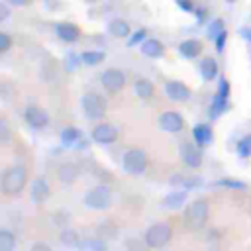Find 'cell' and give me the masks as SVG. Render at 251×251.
Returning <instances> with one entry per match:
<instances>
[{
	"instance_id": "b9f144b4",
	"label": "cell",
	"mask_w": 251,
	"mask_h": 251,
	"mask_svg": "<svg viewBox=\"0 0 251 251\" xmlns=\"http://www.w3.org/2000/svg\"><path fill=\"white\" fill-rule=\"evenodd\" d=\"M8 4H12V6H25L29 0H6Z\"/></svg>"
},
{
	"instance_id": "9a60e30c",
	"label": "cell",
	"mask_w": 251,
	"mask_h": 251,
	"mask_svg": "<svg viewBox=\"0 0 251 251\" xmlns=\"http://www.w3.org/2000/svg\"><path fill=\"white\" fill-rule=\"evenodd\" d=\"M141 53L145 55V57H151V59H159V57H163V53H165V45L159 41V39H145L143 43H141Z\"/></svg>"
},
{
	"instance_id": "8d00e7d4",
	"label": "cell",
	"mask_w": 251,
	"mask_h": 251,
	"mask_svg": "<svg viewBox=\"0 0 251 251\" xmlns=\"http://www.w3.org/2000/svg\"><path fill=\"white\" fill-rule=\"evenodd\" d=\"M176 4H178V8L184 10V12H194V6H192L190 0H176Z\"/></svg>"
},
{
	"instance_id": "277c9868",
	"label": "cell",
	"mask_w": 251,
	"mask_h": 251,
	"mask_svg": "<svg viewBox=\"0 0 251 251\" xmlns=\"http://www.w3.org/2000/svg\"><path fill=\"white\" fill-rule=\"evenodd\" d=\"M122 167L127 175H141L147 169V155L143 149H127L122 157Z\"/></svg>"
},
{
	"instance_id": "60d3db41",
	"label": "cell",
	"mask_w": 251,
	"mask_h": 251,
	"mask_svg": "<svg viewBox=\"0 0 251 251\" xmlns=\"http://www.w3.org/2000/svg\"><path fill=\"white\" fill-rule=\"evenodd\" d=\"M196 12V20L202 24L204 20H206V10H202V8H198V10H194Z\"/></svg>"
},
{
	"instance_id": "f1b7e54d",
	"label": "cell",
	"mask_w": 251,
	"mask_h": 251,
	"mask_svg": "<svg viewBox=\"0 0 251 251\" xmlns=\"http://www.w3.org/2000/svg\"><path fill=\"white\" fill-rule=\"evenodd\" d=\"M235 151H237V155L243 157V159L249 157V155H251V135H245L243 139H239Z\"/></svg>"
},
{
	"instance_id": "7402d4cb",
	"label": "cell",
	"mask_w": 251,
	"mask_h": 251,
	"mask_svg": "<svg viewBox=\"0 0 251 251\" xmlns=\"http://www.w3.org/2000/svg\"><path fill=\"white\" fill-rule=\"evenodd\" d=\"M108 31L114 37H127L129 35V24L126 20H112L108 24Z\"/></svg>"
},
{
	"instance_id": "8992f818",
	"label": "cell",
	"mask_w": 251,
	"mask_h": 251,
	"mask_svg": "<svg viewBox=\"0 0 251 251\" xmlns=\"http://www.w3.org/2000/svg\"><path fill=\"white\" fill-rule=\"evenodd\" d=\"M84 204L90 210H106L112 206V190L104 184L94 186L84 194Z\"/></svg>"
},
{
	"instance_id": "d590c367",
	"label": "cell",
	"mask_w": 251,
	"mask_h": 251,
	"mask_svg": "<svg viewBox=\"0 0 251 251\" xmlns=\"http://www.w3.org/2000/svg\"><path fill=\"white\" fill-rule=\"evenodd\" d=\"M218 92L222 94V96H226V98H229V82L224 78V76H220V84H218Z\"/></svg>"
},
{
	"instance_id": "7c38bea8",
	"label": "cell",
	"mask_w": 251,
	"mask_h": 251,
	"mask_svg": "<svg viewBox=\"0 0 251 251\" xmlns=\"http://www.w3.org/2000/svg\"><path fill=\"white\" fill-rule=\"evenodd\" d=\"M165 92L175 102H186L190 98V88L180 80H169L165 84Z\"/></svg>"
},
{
	"instance_id": "7bdbcfd3",
	"label": "cell",
	"mask_w": 251,
	"mask_h": 251,
	"mask_svg": "<svg viewBox=\"0 0 251 251\" xmlns=\"http://www.w3.org/2000/svg\"><path fill=\"white\" fill-rule=\"evenodd\" d=\"M31 249H33V251H37V249H47V251H49L51 247H49V245H45V243H35Z\"/></svg>"
},
{
	"instance_id": "3957f363",
	"label": "cell",
	"mask_w": 251,
	"mask_h": 251,
	"mask_svg": "<svg viewBox=\"0 0 251 251\" xmlns=\"http://www.w3.org/2000/svg\"><path fill=\"white\" fill-rule=\"evenodd\" d=\"M80 106H82V112L88 120H100L106 116V110H108L106 98L98 92H86L80 100Z\"/></svg>"
},
{
	"instance_id": "d6986e66",
	"label": "cell",
	"mask_w": 251,
	"mask_h": 251,
	"mask_svg": "<svg viewBox=\"0 0 251 251\" xmlns=\"http://www.w3.org/2000/svg\"><path fill=\"white\" fill-rule=\"evenodd\" d=\"M186 204V190H173V192H169L167 196H165V200H163V206L167 208V210H178V208H182Z\"/></svg>"
},
{
	"instance_id": "f6af8a7d",
	"label": "cell",
	"mask_w": 251,
	"mask_h": 251,
	"mask_svg": "<svg viewBox=\"0 0 251 251\" xmlns=\"http://www.w3.org/2000/svg\"><path fill=\"white\" fill-rule=\"evenodd\" d=\"M226 2H229V4H231V2H235V0H226Z\"/></svg>"
},
{
	"instance_id": "836d02e7",
	"label": "cell",
	"mask_w": 251,
	"mask_h": 251,
	"mask_svg": "<svg viewBox=\"0 0 251 251\" xmlns=\"http://www.w3.org/2000/svg\"><path fill=\"white\" fill-rule=\"evenodd\" d=\"M84 247H90V249H100V251H104L106 249V241H102V239H88V241H84L82 243Z\"/></svg>"
},
{
	"instance_id": "e575fe53",
	"label": "cell",
	"mask_w": 251,
	"mask_h": 251,
	"mask_svg": "<svg viewBox=\"0 0 251 251\" xmlns=\"http://www.w3.org/2000/svg\"><path fill=\"white\" fill-rule=\"evenodd\" d=\"M226 39H227V31L224 29V31L214 39V41H216V51H220V53L224 51V47H226Z\"/></svg>"
},
{
	"instance_id": "1f68e13d",
	"label": "cell",
	"mask_w": 251,
	"mask_h": 251,
	"mask_svg": "<svg viewBox=\"0 0 251 251\" xmlns=\"http://www.w3.org/2000/svg\"><path fill=\"white\" fill-rule=\"evenodd\" d=\"M10 141V129H8V122L2 118L0 120V143H8Z\"/></svg>"
},
{
	"instance_id": "d4e9b609",
	"label": "cell",
	"mask_w": 251,
	"mask_h": 251,
	"mask_svg": "<svg viewBox=\"0 0 251 251\" xmlns=\"http://www.w3.org/2000/svg\"><path fill=\"white\" fill-rule=\"evenodd\" d=\"M227 108H229L227 98H226V96H222V94L218 92V94L214 96V102H212V108H210V110H212V112H210V116H212V118H218V116H220L222 112H226Z\"/></svg>"
},
{
	"instance_id": "ffe728a7",
	"label": "cell",
	"mask_w": 251,
	"mask_h": 251,
	"mask_svg": "<svg viewBox=\"0 0 251 251\" xmlns=\"http://www.w3.org/2000/svg\"><path fill=\"white\" fill-rule=\"evenodd\" d=\"M200 75L204 80H214L218 76V63L212 57H204L200 63Z\"/></svg>"
},
{
	"instance_id": "484cf974",
	"label": "cell",
	"mask_w": 251,
	"mask_h": 251,
	"mask_svg": "<svg viewBox=\"0 0 251 251\" xmlns=\"http://www.w3.org/2000/svg\"><path fill=\"white\" fill-rule=\"evenodd\" d=\"M59 239L67 247H78L80 245V237H78V233L75 229H63L61 235H59Z\"/></svg>"
},
{
	"instance_id": "e0dca14e",
	"label": "cell",
	"mask_w": 251,
	"mask_h": 251,
	"mask_svg": "<svg viewBox=\"0 0 251 251\" xmlns=\"http://www.w3.org/2000/svg\"><path fill=\"white\" fill-rule=\"evenodd\" d=\"M57 175H59V180H61V182H65V184H73V182L78 178L80 169H78L75 163H63V165L59 167Z\"/></svg>"
},
{
	"instance_id": "cb8c5ba5",
	"label": "cell",
	"mask_w": 251,
	"mask_h": 251,
	"mask_svg": "<svg viewBox=\"0 0 251 251\" xmlns=\"http://www.w3.org/2000/svg\"><path fill=\"white\" fill-rule=\"evenodd\" d=\"M104 51H100V49H90V51H84L82 55H80V61L84 63V65H88V67H94V65H100L102 61H104Z\"/></svg>"
},
{
	"instance_id": "f35d334b",
	"label": "cell",
	"mask_w": 251,
	"mask_h": 251,
	"mask_svg": "<svg viewBox=\"0 0 251 251\" xmlns=\"http://www.w3.org/2000/svg\"><path fill=\"white\" fill-rule=\"evenodd\" d=\"M239 35H241L247 43H251V27H241V29H239Z\"/></svg>"
},
{
	"instance_id": "6da1fadb",
	"label": "cell",
	"mask_w": 251,
	"mask_h": 251,
	"mask_svg": "<svg viewBox=\"0 0 251 251\" xmlns=\"http://www.w3.org/2000/svg\"><path fill=\"white\" fill-rule=\"evenodd\" d=\"M25 182H27V173L22 165L8 167L2 175V192L6 196H18L25 188Z\"/></svg>"
},
{
	"instance_id": "2e32d148",
	"label": "cell",
	"mask_w": 251,
	"mask_h": 251,
	"mask_svg": "<svg viewBox=\"0 0 251 251\" xmlns=\"http://www.w3.org/2000/svg\"><path fill=\"white\" fill-rule=\"evenodd\" d=\"M192 137H194V141L200 147H204V145H210L212 143L214 133H212V127L208 124H196L194 129H192Z\"/></svg>"
},
{
	"instance_id": "603a6c76",
	"label": "cell",
	"mask_w": 251,
	"mask_h": 251,
	"mask_svg": "<svg viewBox=\"0 0 251 251\" xmlns=\"http://www.w3.org/2000/svg\"><path fill=\"white\" fill-rule=\"evenodd\" d=\"M133 88H135V94L139 98H143V100H147V98L153 96V82L147 80V78H137L135 84H133Z\"/></svg>"
},
{
	"instance_id": "74e56055",
	"label": "cell",
	"mask_w": 251,
	"mask_h": 251,
	"mask_svg": "<svg viewBox=\"0 0 251 251\" xmlns=\"http://www.w3.org/2000/svg\"><path fill=\"white\" fill-rule=\"evenodd\" d=\"M76 65H78V55H69V59H67V69L73 71Z\"/></svg>"
},
{
	"instance_id": "4dcf8cb0",
	"label": "cell",
	"mask_w": 251,
	"mask_h": 251,
	"mask_svg": "<svg viewBox=\"0 0 251 251\" xmlns=\"http://www.w3.org/2000/svg\"><path fill=\"white\" fill-rule=\"evenodd\" d=\"M145 39H147V31H145V29H137V31H133V33L129 35L127 45L133 47V45H137V43H143Z\"/></svg>"
},
{
	"instance_id": "d6a6232c",
	"label": "cell",
	"mask_w": 251,
	"mask_h": 251,
	"mask_svg": "<svg viewBox=\"0 0 251 251\" xmlns=\"http://www.w3.org/2000/svg\"><path fill=\"white\" fill-rule=\"evenodd\" d=\"M10 47H12V37L2 31V33H0V53H6Z\"/></svg>"
},
{
	"instance_id": "44dd1931",
	"label": "cell",
	"mask_w": 251,
	"mask_h": 251,
	"mask_svg": "<svg viewBox=\"0 0 251 251\" xmlns=\"http://www.w3.org/2000/svg\"><path fill=\"white\" fill-rule=\"evenodd\" d=\"M78 141H82V133L76 127H65L61 131V143L65 147H78Z\"/></svg>"
},
{
	"instance_id": "f546056e",
	"label": "cell",
	"mask_w": 251,
	"mask_h": 251,
	"mask_svg": "<svg viewBox=\"0 0 251 251\" xmlns=\"http://www.w3.org/2000/svg\"><path fill=\"white\" fill-rule=\"evenodd\" d=\"M224 29H226V27H224V20L218 18V20H214V22L208 25V37H210V39H216Z\"/></svg>"
},
{
	"instance_id": "ba28073f",
	"label": "cell",
	"mask_w": 251,
	"mask_h": 251,
	"mask_svg": "<svg viewBox=\"0 0 251 251\" xmlns=\"http://www.w3.org/2000/svg\"><path fill=\"white\" fill-rule=\"evenodd\" d=\"M180 159L186 167L190 169H198L202 165V151H200V145L196 143H182L180 145Z\"/></svg>"
},
{
	"instance_id": "52a82bcc",
	"label": "cell",
	"mask_w": 251,
	"mask_h": 251,
	"mask_svg": "<svg viewBox=\"0 0 251 251\" xmlns=\"http://www.w3.org/2000/svg\"><path fill=\"white\" fill-rule=\"evenodd\" d=\"M100 80H102V86H104L106 92L118 94V92L124 88V84H126V75H124V71H120V69H106V71L102 73Z\"/></svg>"
},
{
	"instance_id": "7a4b0ae2",
	"label": "cell",
	"mask_w": 251,
	"mask_h": 251,
	"mask_svg": "<svg viewBox=\"0 0 251 251\" xmlns=\"http://www.w3.org/2000/svg\"><path fill=\"white\" fill-rule=\"evenodd\" d=\"M208 214H210V208H208V202L204 198H196L188 204V208L184 210V226L192 231H198L206 226L208 222Z\"/></svg>"
},
{
	"instance_id": "83f0119b",
	"label": "cell",
	"mask_w": 251,
	"mask_h": 251,
	"mask_svg": "<svg viewBox=\"0 0 251 251\" xmlns=\"http://www.w3.org/2000/svg\"><path fill=\"white\" fill-rule=\"evenodd\" d=\"M16 247V237L8 229H0V251H12Z\"/></svg>"
},
{
	"instance_id": "ab89813d",
	"label": "cell",
	"mask_w": 251,
	"mask_h": 251,
	"mask_svg": "<svg viewBox=\"0 0 251 251\" xmlns=\"http://www.w3.org/2000/svg\"><path fill=\"white\" fill-rule=\"evenodd\" d=\"M8 16H10L8 6H6V2H2V4H0V20H6Z\"/></svg>"
},
{
	"instance_id": "4fadbf2b",
	"label": "cell",
	"mask_w": 251,
	"mask_h": 251,
	"mask_svg": "<svg viewBox=\"0 0 251 251\" xmlns=\"http://www.w3.org/2000/svg\"><path fill=\"white\" fill-rule=\"evenodd\" d=\"M51 190H49V184L43 176H37L33 182H31V188H29V198L33 204H43L47 198H49Z\"/></svg>"
},
{
	"instance_id": "5b68a950",
	"label": "cell",
	"mask_w": 251,
	"mask_h": 251,
	"mask_svg": "<svg viewBox=\"0 0 251 251\" xmlns=\"http://www.w3.org/2000/svg\"><path fill=\"white\" fill-rule=\"evenodd\" d=\"M171 237H173V229L165 222H157V224L149 226V229L145 231V243H147V247H153V249L165 247L171 241Z\"/></svg>"
},
{
	"instance_id": "5bb4252c",
	"label": "cell",
	"mask_w": 251,
	"mask_h": 251,
	"mask_svg": "<svg viewBox=\"0 0 251 251\" xmlns=\"http://www.w3.org/2000/svg\"><path fill=\"white\" fill-rule=\"evenodd\" d=\"M55 31H57V37L63 39L65 43H75L78 37H80V29L71 24V22H61L55 25Z\"/></svg>"
},
{
	"instance_id": "9c48e42d",
	"label": "cell",
	"mask_w": 251,
	"mask_h": 251,
	"mask_svg": "<svg viewBox=\"0 0 251 251\" xmlns=\"http://www.w3.org/2000/svg\"><path fill=\"white\" fill-rule=\"evenodd\" d=\"M92 139L96 141V143H100V145H110V143H114L116 139H118V129H116V126H112V124H98V126H94V129H92Z\"/></svg>"
},
{
	"instance_id": "ee69618b",
	"label": "cell",
	"mask_w": 251,
	"mask_h": 251,
	"mask_svg": "<svg viewBox=\"0 0 251 251\" xmlns=\"http://www.w3.org/2000/svg\"><path fill=\"white\" fill-rule=\"evenodd\" d=\"M84 2H96V0H84Z\"/></svg>"
},
{
	"instance_id": "4316f807",
	"label": "cell",
	"mask_w": 251,
	"mask_h": 251,
	"mask_svg": "<svg viewBox=\"0 0 251 251\" xmlns=\"http://www.w3.org/2000/svg\"><path fill=\"white\" fill-rule=\"evenodd\" d=\"M214 186H220V188H229V190H245L247 184L243 180H237V178H220L214 182Z\"/></svg>"
},
{
	"instance_id": "8fae6325",
	"label": "cell",
	"mask_w": 251,
	"mask_h": 251,
	"mask_svg": "<svg viewBox=\"0 0 251 251\" xmlns=\"http://www.w3.org/2000/svg\"><path fill=\"white\" fill-rule=\"evenodd\" d=\"M24 118H25V124L29 127H33V129H43L49 124V116L37 106H27Z\"/></svg>"
},
{
	"instance_id": "30bf717a",
	"label": "cell",
	"mask_w": 251,
	"mask_h": 251,
	"mask_svg": "<svg viewBox=\"0 0 251 251\" xmlns=\"http://www.w3.org/2000/svg\"><path fill=\"white\" fill-rule=\"evenodd\" d=\"M159 126L163 131H169V133H178L182 127H184V120L178 112H163L161 118H159Z\"/></svg>"
},
{
	"instance_id": "ac0fdd59",
	"label": "cell",
	"mask_w": 251,
	"mask_h": 251,
	"mask_svg": "<svg viewBox=\"0 0 251 251\" xmlns=\"http://www.w3.org/2000/svg\"><path fill=\"white\" fill-rule=\"evenodd\" d=\"M178 53L184 59H196L202 53V43L198 39H186V41H182L178 45Z\"/></svg>"
}]
</instances>
